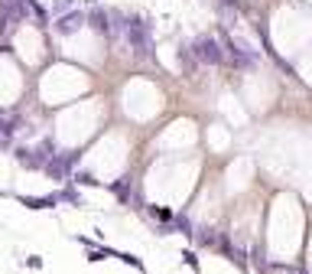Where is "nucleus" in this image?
Wrapping results in <instances>:
<instances>
[{
  "instance_id": "nucleus-1",
  "label": "nucleus",
  "mask_w": 312,
  "mask_h": 274,
  "mask_svg": "<svg viewBox=\"0 0 312 274\" xmlns=\"http://www.w3.org/2000/svg\"><path fill=\"white\" fill-rule=\"evenodd\" d=\"M124 39L130 43L133 59H156L153 56V30H150V16L130 13L127 16V33H124Z\"/></svg>"
},
{
  "instance_id": "nucleus-2",
  "label": "nucleus",
  "mask_w": 312,
  "mask_h": 274,
  "mask_svg": "<svg viewBox=\"0 0 312 274\" xmlns=\"http://www.w3.org/2000/svg\"><path fill=\"white\" fill-rule=\"evenodd\" d=\"M75 166H78V150H56V154L49 157V163L42 166V173H46L49 180L65 183L68 176L75 173Z\"/></svg>"
},
{
  "instance_id": "nucleus-3",
  "label": "nucleus",
  "mask_w": 312,
  "mask_h": 274,
  "mask_svg": "<svg viewBox=\"0 0 312 274\" xmlns=\"http://www.w3.org/2000/svg\"><path fill=\"white\" fill-rule=\"evenodd\" d=\"M192 52L199 56V62H205V66H221V62L228 59L215 36H199V39L192 43Z\"/></svg>"
},
{
  "instance_id": "nucleus-4",
  "label": "nucleus",
  "mask_w": 312,
  "mask_h": 274,
  "mask_svg": "<svg viewBox=\"0 0 312 274\" xmlns=\"http://www.w3.org/2000/svg\"><path fill=\"white\" fill-rule=\"evenodd\" d=\"M221 39H225V46H228V52H231V62H234L237 69H254L257 66V52L251 49V46H244V43H237V39H231L225 30H221Z\"/></svg>"
},
{
  "instance_id": "nucleus-5",
  "label": "nucleus",
  "mask_w": 312,
  "mask_h": 274,
  "mask_svg": "<svg viewBox=\"0 0 312 274\" xmlns=\"http://www.w3.org/2000/svg\"><path fill=\"white\" fill-rule=\"evenodd\" d=\"M82 26H85V13L82 10H72V13H65V16H56V26H52V30H56L59 36H75Z\"/></svg>"
},
{
  "instance_id": "nucleus-6",
  "label": "nucleus",
  "mask_w": 312,
  "mask_h": 274,
  "mask_svg": "<svg viewBox=\"0 0 312 274\" xmlns=\"http://www.w3.org/2000/svg\"><path fill=\"white\" fill-rule=\"evenodd\" d=\"M16 199H20V206H26V209H56L59 206L56 193H52V196H16Z\"/></svg>"
},
{
  "instance_id": "nucleus-7",
  "label": "nucleus",
  "mask_w": 312,
  "mask_h": 274,
  "mask_svg": "<svg viewBox=\"0 0 312 274\" xmlns=\"http://www.w3.org/2000/svg\"><path fill=\"white\" fill-rule=\"evenodd\" d=\"M88 20H91L94 33L98 36H108L111 33V20H108V10H101V7H91V13H88Z\"/></svg>"
},
{
  "instance_id": "nucleus-8",
  "label": "nucleus",
  "mask_w": 312,
  "mask_h": 274,
  "mask_svg": "<svg viewBox=\"0 0 312 274\" xmlns=\"http://www.w3.org/2000/svg\"><path fill=\"white\" fill-rule=\"evenodd\" d=\"M108 193H111L117 202H130V180H127V176H117V180H111V183H108Z\"/></svg>"
},
{
  "instance_id": "nucleus-9",
  "label": "nucleus",
  "mask_w": 312,
  "mask_h": 274,
  "mask_svg": "<svg viewBox=\"0 0 312 274\" xmlns=\"http://www.w3.org/2000/svg\"><path fill=\"white\" fill-rule=\"evenodd\" d=\"M143 209H147L143 216L156 219L159 225H173V219H176V212H173V209H166V206H143Z\"/></svg>"
},
{
  "instance_id": "nucleus-10",
  "label": "nucleus",
  "mask_w": 312,
  "mask_h": 274,
  "mask_svg": "<svg viewBox=\"0 0 312 274\" xmlns=\"http://www.w3.org/2000/svg\"><path fill=\"white\" fill-rule=\"evenodd\" d=\"M56 199L59 202H68V206H82V193H78L75 183H65V186L56 193Z\"/></svg>"
},
{
  "instance_id": "nucleus-11",
  "label": "nucleus",
  "mask_w": 312,
  "mask_h": 274,
  "mask_svg": "<svg viewBox=\"0 0 312 274\" xmlns=\"http://www.w3.org/2000/svg\"><path fill=\"white\" fill-rule=\"evenodd\" d=\"M173 232H182V235L192 242V235H195V225H192V219L185 216V212H176V219H173Z\"/></svg>"
},
{
  "instance_id": "nucleus-12",
  "label": "nucleus",
  "mask_w": 312,
  "mask_h": 274,
  "mask_svg": "<svg viewBox=\"0 0 312 274\" xmlns=\"http://www.w3.org/2000/svg\"><path fill=\"white\" fill-rule=\"evenodd\" d=\"M111 258H121L124 264H130V268H137V271H143V261L137 258V255H130V251H111Z\"/></svg>"
},
{
  "instance_id": "nucleus-13",
  "label": "nucleus",
  "mask_w": 312,
  "mask_h": 274,
  "mask_svg": "<svg viewBox=\"0 0 312 274\" xmlns=\"http://www.w3.org/2000/svg\"><path fill=\"white\" fill-rule=\"evenodd\" d=\"M72 180L78 183V186H98V176H94V173H88V170H75V173H72Z\"/></svg>"
},
{
  "instance_id": "nucleus-14",
  "label": "nucleus",
  "mask_w": 312,
  "mask_h": 274,
  "mask_svg": "<svg viewBox=\"0 0 312 274\" xmlns=\"http://www.w3.org/2000/svg\"><path fill=\"white\" fill-rule=\"evenodd\" d=\"M75 10V0H52V13L56 16H65Z\"/></svg>"
},
{
  "instance_id": "nucleus-15",
  "label": "nucleus",
  "mask_w": 312,
  "mask_h": 274,
  "mask_svg": "<svg viewBox=\"0 0 312 274\" xmlns=\"http://www.w3.org/2000/svg\"><path fill=\"white\" fill-rule=\"evenodd\" d=\"M179 52H182V69H185V72H192V69L199 66V62H192V43H185Z\"/></svg>"
},
{
  "instance_id": "nucleus-16",
  "label": "nucleus",
  "mask_w": 312,
  "mask_h": 274,
  "mask_svg": "<svg viewBox=\"0 0 312 274\" xmlns=\"http://www.w3.org/2000/svg\"><path fill=\"white\" fill-rule=\"evenodd\" d=\"M104 258H111V248H88V261H91V264L104 261Z\"/></svg>"
},
{
  "instance_id": "nucleus-17",
  "label": "nucleus",
  "mask_w": 312,
  "mask_h": 274,
  "mask_svg": "<svg viewBox=\"0 0 312 274\" xmlns=\"http://www.w3.org/2000/svg\"><path fill=\"white\" fill-rule=\"evenodd\" d=\"M182 261H185V264H189V268H192V271H199V255H195L192 248H185V251H182Z\"/></svg>"
},
{
  "instance_id": "nucleus-18",
  "label": "nucleus",
  "mask_w": 312,
  "mask_h": 274,
  "mask_svg": "<svg viewBox=\"0 0 312 274\" xmlns=\"http://www.w3.org/2000/svg\"><path fill=\"white\" fill-rule=\"evenodd\" d=\"M26 268L39 271V268H42V258H39V255H30V258H26Z\"/></svg>"
},
{
  "instance_id": "nucleus-19",
  "label": "nucleus",
  "mask_w": 312,
  "mask_h": 274,
  "mask_svg": "<svg viewBox=\"0 0 312 274\" xmlns=\"http://www.w3.org/2000/svg\"><path fill=\"white\" fill-rule=\"evenodd\" d=\"M75 238L85 245V248H98V245H94V238H88V235H75Z\"/></svg>"
},
{
  "instance_id": "nucleus-20",
  "label": "nucleus",
  "mask_w": 312,
  "mask_h": 274,
  "mask_svg": "<svg viewBox=\"0 0 312 274\" xmlns=\"http://www.w3.org/2000/svg\"><path fill=\"white\" fill-rule=\"evenodd\" d=\"M299 274H309V268H299Z\"/></svg>"
},
{
  "instance_id": "nucleus-21",
  "label": "nucleus",
  "mask_w": 312,
  "mask_h": 274,
  "mask_svg": "<svg viewBox=\"0 0 312 274\" xmlns=\"http://www.w3.org/2000/svg\"><path fill=\"white\" fill-rule=\"evenodd\" d=\"M4 196H7V193H4V189H0V199H4Z\"/></svg>"
}]
</instances>
